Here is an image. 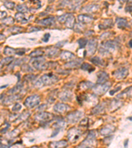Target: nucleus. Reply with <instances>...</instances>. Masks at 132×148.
<instances>
[{
  "label": "nucleus",
  "mask_w": 132,
  "mask_h": 148,
  "mask_svg": "<svg viewBox=\"0 0 132 148\" xmlns=\"http://www.w3.org/2000/svg\"><path fill=\"white\" fill-rule=\"evenodd\" d=\"M59 80L58 76L53 74H46L41 76L40 78L36 82L35 86L37 88H42L44 86H50Z\"/></svg>",
  "instance_id": "f257e3e1"
},
{
  "label": "nucleus",
  "mask_w": 132,
  "mask_h": 148,
  "mask_svg": "<svg viewBox=\"0 0 132 148\" xmlns=\"http://www.w3.org/2000/svg\"><path fill=\"white\" fill-rule=\"evenodd\" d=\"M30 62L34 69L40 70V71L46 70L49 66V63L46 62V59L42 56L33 58L31 59Z\"/></svg>",
  "instance_id": "f03ea898"
},
{
  "label": "nucleus",
  "mask_w": 132,
  "mask_h": 148,
  "mask_svg": "<svg viewBox=\"0 0 132 148\" xmlns=\"http://www.w3.org/2000/svg\"><path fill=\"white\" fill-rule=\"evenodd\" d=\"M40 102V97L38 95H32L27 97L24 102L25 106L28 108H34L36 106L38 105Z\"/></svg>",
  "instance_id": "7ed1b4c3"
},
{
  "label": "nucleus",
  "mask_w": 132,
  "mask_h": 148,
  "mask_svg": "<svg viewBox=\"0 0 132 148\" xmlns=\"http://www.w3.org/2000/svg\"><path fill=\"white\" fill-rule=\"evenodd\" d=\"M82 135V130L77 128H70L68 132V140L71 142L75 143L77 141Z\"/></svg>",
  "instance_id": "20e7f679"
},
{
  "label": "nucleus",
  "mask_w": 132,
  "mask_h": 148,
  "mask_svg": "<svg viewBox=\"0 0 132 148\" xmlns=\"http://www.w3.org/2000/svg\"><path fill=\"white\" fill-rule=\"evenodd\" d=\"M116 49V44L114 41L109 40L103 44L102 48L100 49V53L102 55H105V54H108L112 52Z\"/></svg>",
  "instance_id": "39448f33"
},
{
  "label": "nucleus",
  "mask_w": 132,
  "mask_h": 148,
  "mask_svg": "<svg viewBox=\"0 0 132 148\" xmlns=\"http://www.w3.org/2000/svg\"><path fill=\"white\" fill-rule=\"evenodd\" d=\"M53 118H54V115L52 113H48V112H40L34 116V119L36 120L43 122V123L52 120Z\"/></svg>",
  "instance_id": "423d86ee"
},
{
  "label": "nucleus",
  "mask_w": 132,
  "mask_h": 148,
  "mask_svg": "<svg viewBox=\"0 0 132 148\" xmlns=\"http://www.w3.org/2000/svg\"><path fill=\"white\" fill-rule=\"evenodd\" d=\"M111 87V84L110 82H106L103 84H98L94 86L93 88V92L97 95H103Z\"/></svg>",
  "instance_id": "0eeeda50"
},
{
  "label": "nucleus",
  "mask_w": 132,
  "mask_h": 148,
  "mask_svg": "<svg viewBox=\"0 0 132 148\" xmlns=\"http://www.w3.org/2000/svg\"><path fill=\"white\" fill-rule=\"evenodd\" d=\"M84 115V113L81 111H76L71 113L67 116V120L69 123H76L79 121L81 118Z\"/></svg>",
  "instance_id": "6e6552de"
},
{
  "label": "nucleus",
  "mask_w": 132,
  "mask_h": 148,
  "mask_svg": "<svg viewBox=\"0 0 132 148\" xmlns=\"http://www.w3.org/2000/svg\"><path fill=\"white\" fill-rule=\"evenodd\" d=\"M128 75V70L126 68H120L113 72V76L118 80H123Z\"/></svg>",
  "instance_id": "1a4fd4ad"
},
{
  "label": "nucleus",
  "mask_w": 132,
  "mask_h": 148,
  "mask_svg": "<svg viewBox=\"0 0 132 148\" xmlns=\"http://www.w3.org/2000/svg\"><path fill=\"white\" fill-rule=\"evenodd\" d=\"M98 41L96 39H91L87 44V52L89 55H93L97 51Z\"/></svg>",
  "instance_id": "9d476101"
},
{
  "label": "nucleus",
  "mask_w": 132,
  "mask_h": 148,
  "mask_svg": "<svg viewBox=\"0 0 132 148\" xmlns=\"http://www.w3.org/2000/svg\"><path fill=\"white\" fill-rule=\"evenodd\" d=\"M109 78L108 73L104 71H100L97 73V83L98 84H105Z\"/></svg>",
  "instance_id": "9b49d317"
},
{
  "label": "nucleus",
  "mask_w": 132,
  "mask_h": 148,
  "mask_svg": "<svg viewBox=\"0 0 132 148\" xmlns=\"http://www.w3.org/2000/svg\"><path fill=\"white\" fill-rule=\"evenodd\" d=\"M59 98L63 102H70L73 98V93L70 91H63L58 95Z\"/></svg>",
  "instance_id": "f8f14e48"
},
{
  "label": "nucleus",
  "mask_w": 132,
  "mask_h": 148,
  "mask_svg": "<svg viewBox=\"0 0 132 148\" xmlns=\"http://www.w3.org/2000/svg\"><path fill=\"white\" fill-rule=\"evenodd\" d=\"M69 109V107L68 105L64 104L62 103H58L55 105L53 107V110L57 113H63L68 110Z\"/></svg>",
  "instance_id": "ddd939ff"
},
{
  "label": "nucleus",
  "mask_w": 132,
  "mask_h": 148,
  "mask_svg": "<svg viewBox=\"0 0 132 148\" xmlns=\"http://www.w3.org/2000/svg\"><path fill=\"white\" fill-rule=\"evenodd\" d=\"M68 146V142L65 140L52 142L49 144L50 148H65Z\"/></svg>",
  "instance_id": "4468645a"
},
{
  "label": "nucleus",
  "mask_w": 132,
  "mask_h": 148,
  "mask_svg": "<svg viewBox=\"0 0 132 148\" xmlns=\"http://www.w3.org/2000/svg\"><path fill=\"white\" fill-rule=\"evenodd\" d=\"M75 24V17L71 13H68V17L65 21V25L68 28H73Z\"/></svg>",
  "instance_id": "2eb2a0df"
},
{
  "label": "nucleus",
  "mask_w": 132,
  "mask_h": 148,
  "mask_svg": "<svg viewBox=\"0 0 132 148\" xmlns=\"http://www.w3.org/2000/svg\"><path fill=\"white\" fill-rule=\"evenodd\" d=\"M115 130V126L113 125H108L100 130V134L103 136H107L112 133Z\"/></svg>",
  "instance_id": "dca6fc26"
},
{
  "label": "nucleus",
  "mask_w": 132,
  "mask_h": 148,
  "mask_svg": "<svg viewBox=\"0 0 132 148\" xmlns=\"http://www.w3.org/2000/svg\"><path fill=\"white\" fill-rule=\"evenodd\" d=\"M55 22V18L54 17H48V18H43V19L40 20L38 23V24H40V25L42 26H51Z\"/></svg>",
  "instance_id": "f3484780"
},
{
  "label": "nucleus",
  "mask_w": 132,
  "mask_h": 148,
  "mask_svg": "<svg viewBox=\"0 0 132 148\" xmlns=\"http://www.w3.org/2000/svg\"><path fill=\"white\" fill-rule=\"evenodd\" d=\"M100 7L97 4H90L88 5H86L85 7H83L82 9L85 12L87 13H90V12H95L99 9Z\"/></svg>",
  "instance_id": "a211bd4d"
},
{
  "label": "nucleus",
  "mask_w": 132,
  "mask_h": 148,
  "mask_svg": "<svg viewBox=\"0 0 132 148\" xmlns=\"http://www.w3.org/2000/svg\"><path fill=\"white\" fill-rule=\"evenodd\" d=\"M106 107V103H101L100 104H98V105L95 106V107L93 108V109L92 110V113L93 114H98V113H103Z\"/></svg>",
  "instance_id": "6ab92c4d"
},
{
  "label": "nucleus",
  "mask_w": 132,
  "mask_h": 148,
  "mask_svg": "<svg viewBox=\"0 0 132 148\" xmlns=\"http://www.w3.org/2000/svg\"><path fill=\"white\" fill-rule=\"evenodd\" d=\"M78 20L81 23H88L91 22L93 18L91 16L87 15H79L78 16Z\"/></svg>",
  "instance_id": "aec40b11"
},
{
  "label": "nucleus",
  "mask_w": 132,
  "mask_h": 148,
  "mask_svg": "<svg viewBox=\"0 0 132 148\" xmlns=\"http://www.w3.org/2000/svg\"><path fill=\"white\" fill-rule=\"evenodd\" d=\"M112 25V20L104 19L103 20V22L98 25V27H99L100 29H106V28H110Z\"/></svg>",
  "instance_id": "412c9836"
},
{
  "label": "nucleus",
  "mask_w": 132,
  "mask_h": 148,
  "mask_svg": "<svg viewBox=\"0 0 132 148\" xmlns=\"http://www.w3.org/2000/svg\"><path fill=\"white\" fill-rule=\"evenodd\" d=\"M61 59L63 60H69V59H72L75 57V55L73 53L68 51H63L60 53Z\"/></svg>",
  "instance_id": "4be33fe9"
},
{
  "label": "nucleus",
  "mask_w": 132,
  "mask_h": 148,
  "mask_svg": "<svg viewBox=\"0 0 132 148\" xmlns=\"http://www.w3.org/2000/svg\"><path fill=\"white\" fill-rule=\"evenodd\" d=\"M59 53V50L58 48H50L47 51V56L48 57H54L58 56Z\"/></svg>",
  "instance_id": "5701e85b"
},
{
  "label": "nucleus",
  "mask_w": 132,
  "mask_h": 148,
  "mask_svg": "<svg viewBox=\"0 0 132 148\" xmlns=\"http://www.w3.org/2000/svg\"><path fill=\"white\" fill-rule=\"evenodd\" d=\"M116 22L118 24V27L119 28H125V27L128 26V21L123 18H117L116 20Z\"/></svg>",
  "instance_id": "b1692460"
},
{
  "label": "nucleus",
  "mask_w": 132,
  "mask_h": 148,
  "mask_svg": "<svg viewBox=\"0 0 132 148\" xmlns=\"http://www.w3.org/2000/svg\"><path fill=\"white\" fill-rule=\"evenodd\" d=\"M82 61L81 59H76V60H74V61H71L70 62L68 63L65 65V66L67 68H75L76 66H78L81 63Z\"/></svg>",
  "instance_id": "393cba45"
},
{
  "label": "nucleus",
  "mask_w": 132,
  "mask_h": 148,
  "mask_svg": "<svg viewBox=\"0 0 132 148\" xmlns=\"http://www.w3.org/2000/svg\"><path fill=\"white\" fill-rule=\"evenodd\" d=\"M94 84L91 82H89V81H85V82H83L81 83L80 84V88L81 90H86L87 89H90L92 88H94Z\"/></svg>",
  "instance_id": "a878e982"
},
{
  "label": "nucleus",
  "mask_w": 132,
  "mask_h": 148,
  "mask_svg": "<svg viewBox=\"0 0 132 148\" xmlns=\"http://www.w3.org/2000/svg\"><path fill=\"white\" fill-rule=\"evenodd\" d=\"M66 126V123L63 120H58L56 123H55L53 125V127L55 129H57V130H62L63 128H65V126Z\"/></svg>",
  "instance_id": "bb28decb"
},
{
  "label": "nucleus",
  "mask_w": 132,
  "mask_h": 148,
  "mask_svg": "<svg viewBox=\"0 0 132 148\" xmlns=\"http://www.w3.org/2000/svg\"><path fill=\"white\" fill-rule=\"evenodd\" d=\"M81 68L82 70H83V71H88L89 73H91V72H93V71H94V70H95V68H94V66H92L91 64H89V63L82 64L81 66Z\"/></svg>",
  "instance_id": "cd10ccee"
},
{
  "label": "nucleus",
  "mask_w": 132,
  "mask_h": 148,
  "mask_svg": "<svg viewBox=\"0 0 132 148\" xmlns=\"http://www.w3.org/2000/svg\"><path fill=\"white\" fill-rule=\"evenodd\" d=\"M19 99V96H15V95L10 96L5 99L4 103L5 104H9V103H13V102H15V101H17Z\"/></svg>",
  "instance_id": "c85d7f7f"
},
{
  "label": "nucleus",
  "mask_w": 132,
  "mask_h": 148,
  "mask_svg": "<svg viewBox=\"0 0 132 148\" xmlns=\"http://www.w3.org/2000/svg\"><path fill=\"white\" fill-rule=\"evenodd\" d=\"M15 18L18 22H21L22 23H26L27 22V20L25 18V16L23 13H17L15 14Z\"/></svg>",
  "instance_id": "c756f323"
},
{
  "label": "nucleus",
  "mask_w": 132,
  "mask_h": 148,
  "mask_svg": "<svg viewBox=\"0 0 132 148\" xmlns=\"http://www.w3.org/2000/svg\"><path fill=\"white\" fill-rule=\"evenodd\" d=\"M44 53V52L41 49H36L35 51L31 52V53L30 54V57L34 58L38 57H41V55H43Z\"/></svg>",
  "instance_id": "7c9ffc66"
},
{
  "label": "nucleus",
  "mask_w": 132,
  "mask_h": 148,
  "mask_svg": "<svg viewBox=\"0 0 132 148\" xmlns=\"http://www.w3.org/2000/svg\"><path fill=\"white\" fill-rule=\"evenodd\" d=\"M3 53L6 55H11L16 53V50L10 47H5L3 50Z\"/></svg>",
  "instance_id": "2f4dec72"
},
{
  "label": "nucleus",
  "mask_w": 132,
  "mask_h": 148,
  "mask_svg": "<svg viewBox=\"0 0 132 148\" xmlns=\"http://www.w3.org/2000/svg\"><path fill=\"white\" fill-rule=\"evenodd\" d=\"M122 95H124V96L125 95V96H126L127 97H131L132 96V86H131V87H129V88H128L125 89V90H124L122 93H120L119 95H118V97L122 96Z\"/></svg>",
  "instance_id": "473e14b6"
},
{
  "label": "nucleus",
  "mask_w": 132,
  "mask_h": 148,
  "mask_svg": "<svg viewBox=\"0 0 132 148\" xmlns=\"http://www.w3.org/2000/svg\"><path fill=\"white\" fill-rule=\"evenodd\" d=\"M13 59L14 58L13 57H8L4 58V59H3L1 61V66H2V65L3 66L5 65H9V64L11 63L13 61Z\"/></svg>",
  "instance_id": "72a5a7b5"
},
{
  "label": "nucleus",
  "mask_w": 132,
  "mask_h": 148,
  "mask_svg": "<svg viewBox=\"0 0 132 148\" xmlns=\"http://www.w3.org/2000/svg\"><path fill=\"white\" fill-rule=\"evenodd\" d=\"M22 88H23V85L21 84H17V86H15L14 88H13L12 89H11L9 92V93H13H13H17V92H19L20 90H21Z\"/></svg>",
  "instance_id": "f704fd0d"
},
{
  "label": "nucleus",
  "mask_w": 132,
  "mask_h": 148,
  "mask_svg": "<svg viewBox=\"0 0 132 148\" xmlns=\"http://www.w3.org/2000/svg\"><path fill=\"white\" fill-rule=\"evenodd\" d=\"M77 42L79 45V48H84L87 45V44H88L87 42H88L87 39H86V38H80V39L77 40Z\"/></svg>",
  "instance_id": "c9c22d12"
},
{
  "label": "nucleus",
  "mask_w": 132,
  "mask_h": 148,
  "mask_svg": "<svg viewBox=\"0 0 132 148\" xmlns=\"http://www.w3.org/2000/svg\"><path fill=\"white\" fill-rule=\"evenodd\" d=\"M91 61L96 65H103V61L98 57H94L91 59Z\"/></svg>",
  "instance_id": "e433bc0d"
},
{
  "label": "nucleus",
  "mask_w": 132,
  "mask_h": 148,
  "mask_svg": "<svg viewBox=\"0 0 132 148\" xmlns=\"http://www.w3.org/2000/svg\"><path fill=\"white\" fill-rule=\"evenodd\" d=\"M17 9L19 11V13H25V12H27V11H28V7L26 5H19L17 7Z\"/></svg>",
  "instance_id": "4c0bfd02"
},
{
  "label": "nucleus",
  "mask_w": 132,
  "mask_h": 148,
  "mask_svg": "<svg viewBox=\"0 0 132 148\" xmlns=\"http://www.w3.org/2000/svg\"><path fill=\"white\" fill-rule=\"evenodd\" d=\"M2 23H3L5 24H12L14 23L15 20L13 19V17H6V18H3V20H2Z\"/></svg>",
  "instance_id": "58836bf2"
},
{
  "label": "nucleus",
  "mask_w": 132,
  "mask_h": 148,
  "mask_svg": "<svg viewBox=\"0 0 132 148\" xmlns=\"http://www.w3.org/2000/svg\"><path fill=\"white\" fill-rule=\"evenodd\" d=\"M4 6L7 8L8 9H13L14 8V6H15V3L13 2H4Z\"/></svg>",
  "instance_id": "ea45409f"
},
{
  "label": "nucleus",
  "mask_w": 132,
  "mask_h": 148,
  "mask_svg": "<svg viewBox=\"0 0 132 148\" xmlns=\"http://www.w3.org/2000/svg\"><path fill=\"white\" fill-rule=\"evenodd\" d=\"M68 13H65V14H63V15H62L58 17V21H59V23H65V20H66V18H67V17H68Z\"/></svg>",
  "instance_id": "a19ab883"
},
{
  "label": "nucleus",
  "mask_w": 132,
  "mask_h": 148,
  "mask_svg": "<svg viewBox=\"0 0 132 148\" xmlns=\"http://www.w3.org/2000/svg\"><path fill=\"white\" fill-rule=\"evenodd\" d=\"M21 109H22V106L21 105V104H19V103H15V105L13 107V108H12V111H13V112H17L21 110Z\"/></svg>",
  "instance_id": "79ce46f5"
},
{
  "label": "nucleus",
  "mask_w": 132,
  "mask_h": 148,
  "mask_svg": "<svg viewBox=\"0 0 132 148\" xmlns=\"http://www.w3.org/2000/svg\"><path fill=\"white\" fill-rule=\"evenodd\" d=\"M22 70L25 72H32L33 71V70L32 69V68L30 67L29 65H24L22 68Z\"/></svg>",
  "instance_id": "37998d69"
},
{
  "label": "nucleus",
  "mask_w": 132,
  "mask_h": 148,
  "mask_svg": "<svg viewBox=\"0 0 132 148\" xmlns=\"http://www.w3.org/2000/svg\"><path fill=\"white\" fill-rule=\"evenodd\" d=\"M75 148H92V146L87 145V144H85V143L83 142L81 144H80V145H79L78 146L76 147Z\"/></svg>",
  "instance_id": "c03bdc74"
},
{
  "label": "nucleus",
  "mask_w": 132,
  "mask_h": 148,
  "mask_svg": "<svg viewBox=\"0 0 132 148\" xmlns=\"http://www.w3.org/2000/svg\"><path fill=\"white\" fill-rule=\"evenodd\" d=\"M113 139V136H109V137H106V138H105L104 139V142L105 143V144H109L111 142L112 140Z\"/></svg>",
  "instance_id": "a18cd8bd"
},
{
  "label": "nucleus",
  "mask_w": 132,
  "mask_h": 148,
  "mask_svg": "<svg viewBox=\"0 0 132 148\" xmlns=\"http://www.w3.org/2000/svg\"><path fill=\"white\" fill-rule=\"evenodd\" d=\"M21 30V28H19L17 26H15L11 28L10 29V31L11 32H19Z\"/></svg>",
  "instance_id": "49530a36"
},
{
  "label": "nucleus",
  "mask_w": 132,
  "mask_h": 148,
  "mask_svg": "<svg viewBox=\"0 0 132 148\" xmlns=\"http://www.w3.org/2000/svg\"><path fill=\"white\" fill-rule=\"evenodd\" d=\"M83 26L82 25V24H77L75 28V30L76 32H80L83 30Z\"/></svg>",
  "instance_id": "de8ad7c7"
},
{
  "label": "nucleus",
  "mask_w": 132,
  "mask_h": 148,
  "mask_svg": "<svg viewBox=\"0 0 132 148\" xmlns=\"http://www.w3.org/2000/svg\"><path fill=\"white\" fill-rule=\"evenodd\" d=\"M50 38V34L49 33H47V34H44V38L42 39V40H43L44 42H48Z\"/></svg>",
  "instance_id": "09e8293b"
},
{
  "label": "nucleus",
  "mask_w": 132,
  "mask_h": 148,
  "mask_svg": "<svg viewBox=\"0 0 132 148\" xmlns=\"http://www.w3.org/2000/svg\"><path fill=\"white\" fill-rule=\"evenodd\" d=\"M120 89H121V87H118L116 89L114 90H110L109 92L110 95V96H113V95H114V93H116V92H118V91H119Z\"/></svg>",
  "instance_id": "8fccbe9b"
},
{
  "label": "nucleus",
  "mask_w": 132,
  "mask_h": 148,
  "mask_svg": "<svg viewBox=\"0 0 132 148\" xmlns=\"http://www.w3.org/2000/svg\"><path fill=\"white\" fill-rule=\"evenodd\" d=\"M87 123H88V118H85L81 121L80 124L82 126H86L87 124Z\"/></svg>",
  "instance_id": "3c124183"
},
{
  "label": "nucleus",
  "mask_w": 132,
  "mask_h": 148,
  "mask_svg": "<svg viewBox=\"0 0 132 148\" xmlns=\"http://www.w3.org/2000/svg\"><path fill=\"white\" fill-rule=\"evenodd\" d=\"M110 35H111V34H110V32H106V33H104L103 34H102V36H100V38H101L102 39H105V38L109 37Z\"/></svg>",
  "instance_id": "603ef678"
},
{
  "label": "nucleus",
  "mask_w": 132,
  "mask_h": 148,
  "mask_svg": "<svg viewBox=\"0 0 132 148\" xmlns=\"http://www.w3.org/2000/svg\"><path fill=\"white\" fill-rule=\"evenodd\" d=\"M16 54H17V55H23L25 54V49H18L17 50V51L16 52Z\"/></svg>",
  "instance_id": "864d4df0"
},
{
  "label": "nucleus",
  "mask_w": 132,
  "mask_h": 148,
  "mask_svg": "<svg viewBox=\"0 0 132 148\" xmlns=\"http://www.w3.org/2000/svg\"><path fill=\"white\" fill-rule=\"evenodd\" d=\"M46 108V105L43 104V105H42L39 106V107L38 108V110H40V111H42V109H43V110H44Z\"/></svg>",
  "instance_id": "5fc2aeb1"
},
{
  "label": "nucleus",
  "mask_w": 132,
  "mask_h": 148,
  "mask_svg": "<svg viewBox=\"0 0 132 148\" xmlns=\"http://www.w3.org/2000/svg\"><path fill=\"white\" fill-rule=\"evenodd\" d=\"M65 41H62V42H58V44L56 45V47H58V48H61V47H62L63 46V45H64L65 43H63V42H65Z\"/></svg>",
  "instance_id": "6e6d98bb"
},
{
  "label": "nucleus",
  "mask_w": 132,
  "mask_h": 148,
  "mask_svg": "<svg viewBox=\"0 0 132 148\" xmlns=\"http://www.w3.org/2000/svg\"><path fill=\"white\" fill-rule=\"evenodd\" d=\"M125 11L127 12H132V5H129V6H127L125 7Z\"/></svg>",
  "instance_id": "4d7b16f0"
},
{
  "label": "nucleus",
  "mask_w": 132,
  "mask_h": 148,
  "mask_svg": "<svg viewBox=\"0 0 132 148\" xmlns=\"http://www.w3.org/2000/svg\"><path fill=\"white\" fill-rule=\"evenodd\" d=\"M128 142H129V140L128 139H127V140H125V141H124V146L125 148H128Z\"/></svg>",
  "instance_id": "13d9d810"
},
{
  "label": "nucleus",
  "mask_w": 132,
  "mask_h": 148,
  "mask_svg": "<svg viewBox=\"0 0 132 148\" xmlns=\"http://www.w3.org/2000/svg\"><path fill=\"white\" fill-rule=\"evenodd\" d=\"M7 16V13H6L5 11H1V17H3V18H4L5 17H6Z\"/></svg>",
  "instance_id": "bf43d9fd"
},
{
  "label": "nucleus",
  "mask_w": 132,
  "mask_h": 148,
  "mask_svg": "<svg viewBox=\"0 0 132 148\" xmlns=\"http://www.w3.org/2000/svg\"><path fill=\"white\" fill-rule=\"evenodd\" d=\"M40 30V28H36L35 27H32V28L31 29V32H33V31H37V30Z\"/></svg>",
  "instance_id": "052dcab7"
},
{
  "label": "nucleus",
  "mask_w": 132,
  "mask_h": 148,
  "mask_svg": "<svg viewBox=\"0 0 132 148\" xmlns=\"http://www.w3.org/2000/svg\"><path fill=\"white\" fill-rule=\"evenodd\" d=\"M10 145H4V144H1V148H9Z\"/></svg>",
  "instance_id": "680f3d73"
},
{
  "label": "nucleus",
  "mask_w": 132,
  "mask_h": 148,
  "mask_svg": "<svg viewBox=\"0 0 132 148\" xmlns=\"http://www.w3.org/2000/svg\"><path fill=\"white\" fill-rule=\"evenodd\" d=\"M129 45L130 48H132V39H131L130 41L129 42Z\"/></svg>",
  "instance_id": "e2e57ef3"
},
{
  "label": "nucleus",
  "mask_w": 132,
  "mask_h": 148,
  "mask_svg": "<svg viewBox=\"0 0 132 148\" xmlns=\"http://www.w3.org/2000/svg\"><path fill=\"white\" fill-rule=\"evenodd\" d=\"M7 86V85H6V86H2L1 87V89H2V88H6Z\"/></svg>",
  "instance_id": "0e129e2a"
},
{
  "label": "nucleus",
  "mask_w": 132,
  "mask_h": 148,
  "mask_svg": "<svg viewBox=\"0 0 132 148\" xmlns=\"http://www.w3.org/2000/svg\"><path fill=\"white\" fill-rule=\"evenodd\" d=\"M128 119H129V120H132V117H128Z\"/></svg>",
  "instance_id": "69168bd1"
},
{
  "label": "nucleus",
  "mask_w": 132,
  "mask_h": 148,
  "mask_svg": "<svg viewBox=\"0 0 132 148\" xmlns=\"http://www.w3.org/2000/svg\"><path fill=\"white\" fill-rule=\"evenodd\" d=\"M31 148H38V147H37V146H33V147H31Z\"/></svg>",
  "instance_id": "338daca9"
}]
</instances>
